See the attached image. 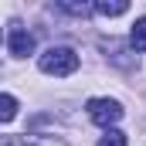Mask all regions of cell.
<instances>
[{
  "mask_svg": "<svg viewBox=\"0 0 146 146\" xmlns=\"http://www.w3.org/2000/svg\"><path fill=\"white\" fill-rule=\"evenodd\" d=\"M37 68L44 75H58V78H65V75H72L78 68V54H75L72 48H65V44H58V48H48L41 58H37Z\"/></svg>",
  "mask_w": 146,
  "mask_h": 146,
  "instance_id": "1",
  "label": "cell"
},
{
  "mask_svg": "<svg viewBox=\"0 0 146 146\" xmlns=\"http://www.w3.org/2000/svg\"><path fill=\"white\" fill-rule=\"evenodd\" d=\"M88 119L95 122V126H115L119 119H122V106L115 102V99H88Z\"/></svg>",
  "mask_w": 146,
  "mask_h": 146,
  "instance_id": "2",
  "label": "cell"
},
{
  "mask_svg": "<svg viewBox=\"0 0 146 146\" xmlns=\"http://www.w3.org/2000/svg\"><path fill=\"white\" fill-rule=\"evenodd\" d=\"M7 51H10L14 58L34 54V34H31L27 27H21V24H10V31H7Z\"/></svg>",
  "mask_w": 146,
  "mask_h": 146,
  "instance_id": "3",
  "label": "cell"
},
{
  "mask_svg": "<svg viewBox=\"0 0 146 146\" xmlns=\"http://www.w3.org/2000/svg\"><path fill=\"white\" fill-rule=\"evenodd\" d=\"M0 146H68L61 136H37V133H24V136H3Z\"/></svg>",
  "mask_w": 146,
  "mask_h": 146,
  "instance_id": "4",
  "label": "cell"
},
{
  "mask_svg": "<svg viewBox=\"0 0 146 146\" xmlns=\"http://www.w3.org/2000/svg\"><path fill=\"white\" fill-rule=\"evenodd\" d=\"M92 7H95V14H102V17H119V14H126V10H129V3H126V0H99V3H92Z\"/></svg>",
  "mask_w": 146,
  "mask_h": 146,
  "instance_id": "5",
  "label": "cell"
},
{
  "mask_svg": "<svg viewBox=\"0 0 146 146\" xmlns=\"http://www.w3.org/2000/svg\"><path fill=\"white\" fill-rule=\"evenodd\" d=\"M129 48L133 51H146V17H139L129 31Z\"/></svg>",
  "mask_w": 146,
  "mask_h": 146,
  "instance_id": "6",
  "label": "cell"
},
{
  "mask_svg": "<svg viewBox=\"0 0 146 146\" xmlns=\"http://www.w3.org/2000/svg\"><path fill=\"white\" fill-rule=\"evenodd\" d=\"M58 10H65V14H72V17H88L95 7H88V3H75V0H61Z\"/></svg>",
  "mask_w": 146,
  "mask_h": 146,
  "instance_id": "7",
  "label": "cell"
},
{
  "mask_svg": "<svg viewBox=\"0 0 146 146\" xmlns=\"http://www.w3.org/2000/svg\"><path fill=\"white\" fill-rule=\"evenodd\" d=\"M14 115H17V99H14L10 92H3V95H0V119L10 122Z\"/></svg>",
  "mask_w": 146,
  "mask_h": 146,
  "instance_id": "8",
  "label": "cell"
},
{
  "mask_svg": "<svg viewBox=\"0 0 146 146\" xmlns=\"http://www.w3.org/2000/svg\"><path fill=\"white\" fill-rule=\"evenodd\" d=\"M95 146H126V133H119V129H106V136H102Z\"/></svg>",
  "mask_w": 146,
  "mask_h": 146,
  "instance_id": "9",
  "label": "cell"
}]
</instances>
